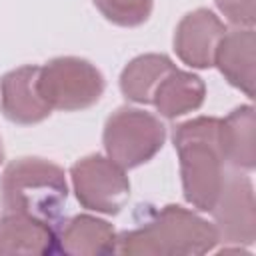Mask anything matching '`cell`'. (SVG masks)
I'll return each mask as SVG.
<instances>
[{
	"label": "cell",
	"mask_w": 256,
	"mask_h": 256,
	"mask_svg": "<svg viewBox=\"0 0 256 256\" xmlns=\"http://www.w3.org/2000/svg\"><path fill=\"white\" fill-rule=\"evenodd\" d=\"M146 216L116 236L118 254L144 256H196L214 250L218 230L192 210L168 204L160 210L146 206Z\"/></svg>",
	"instance_id": "6da1fadb"
},
{
	"label": "cell",
	"mask_w": 256,
	"mask_h": 256,
	"mask_svg": "<svg viewBox=\"0 0 256 256\" xmlns=\"http://www.w3.org/2000/svg\"><path fill=\"white\" fill-rule=\"evenodd\" d=\"M172 140L180 160L186 202L200 212H210L226 176L222 120L212 116L186 120L174 128Z\"/></svg>",
	"instance_id": "7a4b0ae2"
},
{
	"label": "cell",
	"mask_w": 256,
	"mask_h": 256,
	"mask_svg": "<svg viewBox=\"0 0 256 256\" xmlns=\"http://www.w3.org/2000/svg\"><path fill=\"white\" fill-rule=\"evenodd\" d=\"M68 198L64 170L44 158L12 160L0 178V204L4 212L26 214L58 224Z\"/></svg>",
	"instance_id": "3957f363"
},
{
	"label": "cell",
	"mask_w": 256,
	"mask_h": 256,
	"mask_svg": "<svg viewBox=\"0 0 256 256\" xmlns=\"http://www.w3.org/2000/svg\"><path fill=\"white\" fill-rule=\"evenodd\" d=\"M166 128L154 114L122 106L106 120L102 142L110 160L124 170L152 160L164 146Z\"/></svg>",
	"instance_id": "277c9868"
},
{
	"label": "cell",
	"mask_w": 256,
	"mask_h": 256,
	"mask_svg": "<svg viewBox=\"0 0 256 256\" xmlns=\"http://www.w3.org/2000/svg\"><path fill=\"white\" fill-rule=\"evenodd\" d=\"M38 86L52 110L76 112L94 106L106 82L92 62L78 56H60L40 66Z\"/></svg>",
	"instance_id": "5b68a950"
},
{
	"label": "cell",
	"mask_w": 256,
	"mask_h": 256,
	"mask_svg": "<svg viewBox=\"0 0 256 256\" xmlns=\"http://www.w3.org/2000/svg\"><path fill=\"white\" fill-rule=\"evenodd\" d=\"M76 200L94 212L118 214L130 196V182L122 166L114 160L90 154L80 158L70 168Z\"/></svg>",
	"instance_id": "8992f818"
},
{
	"label": "cell",
	"mask_w": 256,
	"mask_h": 256,
	"mask_svg": "<svg viewBox=\"0 0 256 256\" xmlns=\"http://www.w3.org/2000/svg\"><path fill=\"white\" fill-rule=\"evenodd\" d=\"M210 212L214 214V226L224 244L250 246L254 242V188L246 174L240 170L226 172L218 200Z\"/></svg>",
	"instance_id": "52a82bcc"
},
{
	"label": "cell",
	"mask_w": 256,
	"mask_h": 256,
	"mask_svg": "<svg viewBox=\"0 0 256 256\" xmlns=\"http://www.w3.org/2000/svg\"><path fill=\"white\" fill-rule=\"evenodd\" d=\"M226 34L224 22L208 8L188 12L176 26L174 50L178 58L192 68L214 66L216 48Z\"/></svg>",
	"instance_id": "ba28073f"
},
{
	"label": "cell",
	"mask_w": 256,
	"mask_h": 256,
	"mask_svg": "<svg viewBox=\"0 0 256 256\" xmlns=\"http://www.w3.org/2000/svg\"><path fill=\"white\" fill-rule=\"evenodd\" d=\"M40 66H20L10 70L0 80V108L2 114L22 126L38 124L52 112L38 86Z\"/></svg>",
	"instance_id": "9c48e42d"
},
{
	"label": "cell",
	"mask_w": 256,
	"mask_h": 256,
	"mask_svg": "<svg viewBox=\"0 0 256 256\" xmlns=\"http://www.w3.org/2000/svg\"><path fill=\"white\" fill-rule=\"evenodd\" d=\"M58 252L72 256H104L116 252V230L102 218L90 214L58 222Z\"/></svg>",
	"instance_id": "30bf717a"
},
{
	"label": "cell",
	"mask_w": 256,
	"mask_h": 256,
	"mask_svg": "<svg viewBox=\"0 0 256 256\" xmlns=\"http://www.w3.org/2000/svg\"><path fill=\"white\" fill-rule=\"evenodd\" d=\"M58 224L6 212L0 220V254H58Z\"/></svg>",
	"instance_id": "8fae6325"
},
{
	"label": "cell",
	"mask_w": 256,
	"mask_h": 256,
	"mask_svg": "<svg viewBox=\"0 0 256 256\" xmlns=\"http://www.w3.org/2000/svg\"><path fill=\"white\" fill-rule=\"evenodd\" d=\"M254 28H236L226 30L214 56V66L248 98H254Z\"/></svg>",
	"instance_id": "7c38bea8"
},
{
	"label": "cell",
	"mask_w": 256,
	"mask_h": 256,
	"mask_svg": "<svg viewBox=\"0 0 256 256\" xmlns=\"http://www.w3.org/2000/svg\"><path fill=\"white\" fill-rule=\"evenodd\" d=\"M206 96V86L200 76L174 68L168 72L162 82L156 86L152 104L164 118H178L188 112H194L202 106Z\"/></svg>",
	"instance_id": "4fadbf2b"
},
{
	"label": "cell",
	"mask_w": 256,
	"mask_h": 256,
	"mask_svg": "<svg viewBox=\"0 0 256 256\" xmlns=\"http://www.w3.org/2000/svg\"><path fill=\"white\" fill-rule=\"evenodd\" d=\"M254 108L250 104L234 108L226 118H222V146L226 164L234 170L250 172L256 164V144H254Z\"/></svg>",
	"instance_id": "5bb4252c"
},
{
	"label": "cell",
	"mask_w": 256,
	"mask_h": 256,
	"mask_svg": "<svg viewBox=\"0 0 256 256\" xmlns=\"http://www.w3.org/2000/svg\"><path fill=\"white\" fill-rule=\"evenodd\" d=\"M176 66L164 54H142L126 64L120 74L122 94L138 104H152V96L162 78Z\"/></svg>",
	"instance_id": "9a60e30c"
},
{
	"label": "cell",
	"mask_w": 256,
	"mask_h": 256,
	"mask_svg": "<svg viewBox=\"0 0 256 256\" xmlns=\"http://www.w3.org/2000/svg\"><path fill=\"white\" fill-rule=\"evenodd\" d=\"M94 4L108 22L132 28L150 18L154 0H94Z\"/></svg>",
	"instance_id": "2e32d148"
},
{
	"label": "cell",
	"mask_w": 256,
	"mask_h": 256,
	"mask_svg": "<svg viewBox=\"0 0 256 256\" xmlns=\"http://www.w3.org/2000/svg\"><path fill=\"white\" fill-rule=\"evenodd\" d=\"M218 10L238 28L254 26V0H216Z\"/></svg>",
	"instance_id": "e0dca14e"
},
{
	"label": "cell",
	"mask_w": 256,
	"mask_h": 256,
	"mask_svg": "<svg viewBox=\"0 0 256 256\" xmlns=\"http://www.w3.org/2000/svg\"><path fill=\"white\" fill-rule=\"evenodd\" d=\"M2 160H4V148H2V140H0V164H2Z\"/></svg>",
	"instance_id": "ac0fdd59"
}]
</instances>
